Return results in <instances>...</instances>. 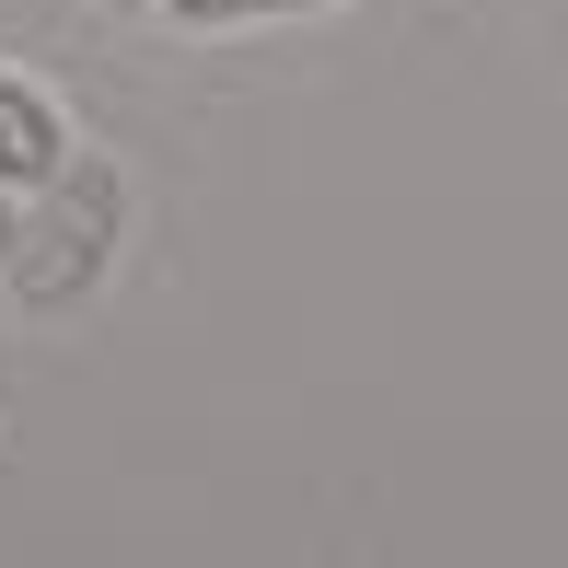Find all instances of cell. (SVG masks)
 Instances as JSON below:
<instances>
[{
	"instance_id": "obj_1",
	"label": "cell",
	"mask_w": 568,
	"mask_h": 568,
	"mask_svg": "<svg viewBox=\"0 0 568 568\" xmlns=\"http://www.w3.org/2000/svg\"><path fill=\"white\" fill-rule=\"evenodd\" d=\"M116 244H128V174L105 151H70L47 186H23V232L0 255V278L23 314H82L116 278Z\"/></svg>"
},
{
	"instance_id": "obj_2",
	"label": "cell",
	"mask_w": 568,
	"mask_h": 568,
	"mask_svg": "<svg viewBox=\"0 0 568 568\" xmlns=\"http://www.w3.org/2000/svg\"><path fill=\"white\" fill-rule=\"evenodd\" d=\"M70 151H82L70 105L36 82V70H12V59H0V186H12V197H23V186H47Z\"/></svg>"
},
{
	"instance_id": "obj_3",
	"label": "cell",
	"mask_w": 568,
	"mask_h": 568,
	"mask_svg": "<svg viewBox=\"0 0 568 568\" xmlns=\"http://www.w3.org/2000/svg\"><path fill=\"white\" fill-rule=\"evenodd\" d=\"M163 23L186 36H255V23H302V12H337V0H151Z\"/></svg>"
},
{
	"instance_id": "obj_4",
	"label": "cell",
	"mask_w": 568,
	"mask_h": 568,
	"mask_svg": "<svg viewBox=\"0 0 568 568\" xmlns=\"http://www.w3.org/2000/svg\"><path fill=\"white\" fill-rule=\"evenodd\" d=\"M12 232H23V197H12V186H0V255H12Z\"/></svg>"
}]
</instances>
